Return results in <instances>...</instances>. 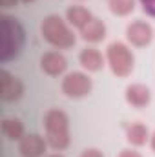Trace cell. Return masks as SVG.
I'll use <instances>...</instances> for the list:
<instances>
[{"mask_svg": "<svg viewBox=\"0 0 155 157\" xmlns=\"http://www.w3.org/2000/svg\"><path fill=\"white\" fill-rule=\"evenodd\" d=\"M44 132H46V141L49 144L51 150L55 152H62L70 146L71 143V133H70V117L64 110L60 108H49L44 119Z\"/></svg>", "mask_w": 155, "mask_h": 157, "instance_id": "1", "label": "cell"}, {"mask_svg": "<svg viewBox=\"0 0 155 157\" xmlns=\"http://www.w3.org/2000/svg\"><path fill=\"white\" fill-rule=\"evenodd\" d=\"M40 35L53 49H70L75 46L77 35L73 28L68 24L66 18L59 15H47L44 17L40 24Z\"/></svg>", "mask_w": 155, "mask_h": 157, "instance_id": "2", "label": "cell"}, {"mask_svg": "<svg viewBox=\"0 0 155 157\" xmlns=\"http://www.w3.org/2000/svg\"><path fill=\"white\" fill-rule=\"evenodd\" d=\"M24 44H26V29L22 22L13 15L4 13L2 15V57L0 60L6 64L17 59Z\"/></svg>", "mask_w": 155, "mask_h": 157, "instance_id": "3", "label": "cell"}, {"mask_svg": "<svg viewBox=\"0 0 155 157\" xmlns=\"http://www.w3.org/2000/svg\"><path fill=\"white\" fill-rule=\"evenodd\" d=\"M106 64L115 77L128 78L135 70V55L131 51V46L120 40L112 42L106 48Z\"/></svg>", "mask_w": 155, "mask_h": 157, "instance_id": "4", "label": "cell"}, {"mask_svg": "<svg viewBox=\"0 0 155 157\" xmlns=\"http://www.w3.org/2000/svg\"><path fill=\"white\" fill-rule=\"evenodd\" d=\"M60 90L68 99H84L93 90V80L86 71H70L60 80Z\"/></svg>", "mask_w": 155, "mask_h": 157, "instance_id": "5", "label": "cell"}, {"mask_svg": "<svg viewBox=\"0 0 155 157\" xmlns=\"http://www.w3.org/2000/svg\"><path fill=\"white\" fill-rule=\"evenodd\" d=\"M153 37V28L146 20H133L126 26V42L131 48H146L152 44Z\"/></svg>", "mask_w": 155, "mask_h": 157, "instance_id": "6", "label": "cell"}, {"mask_svg": "<svg viewBox=\"0 0 155 157\" xmlns=\"http://www.w3.org/2000/svg\"><path fill=\"white\" fill-rule=\"evenodd\" d=\"M24 95V82L7 70L0 71V97L4 102H17Z\"/></svg>", "mask_w": 155, "mask_h": 157, "instance_id": "7", "label": "cell"}, {"mask_svg": "<svg viewBox=\"0 0 155 157\" xmlns=\"http://www.w3.org/2000/svg\"><path fill=\"white\" fill-rule=\"evenodd\" d=\"M40 70L47 77H62L68 70V59L60 49H49L40 57Z\"/></svg>", "mask_w": 155, "mask_h": 157, "instance_id": "8", "label": "cell"}, {"mask_svg": "<svg viewBox=\"0 0 155 157\" xmlns=\"http://www.w3.org/2000/svg\"><path fill=\"white\" fill-rule=\"evenodd\" d=\"M49 144L46 137L39 133H26L18 141V154L20 157H46Z\"/></svg>", "mask_w": 155, "mask_h": 157, "instance_id": "9", "label": "cell"}, {"mask_svg": "<svg viewBox=\"0 0 155 157\" xmlns=\"http://www.w3.org/2000/svg\"><path fill=\"white\" fill-rule=\"evenodd\" d=\"M124 101L131 108L142 110L152 102V90L142 82H131L124 90Z\"/></svg>", "mask_w": 155, "mask_h": 157, "instance_id": "10", "label": "cell"}, {"mask_svg": "<svg viewBox=\"0 0 155 157\" xmlns=\"http://www.w3.org/2000/svg\"><path fill=\"white\" fill-rule=\"evenodd\" d=\"M78 64L88 73H97L106 66V55H102L97 48L89 46V48H84L78 53Z\"/></svg>", "mask_w": 155, "mask_h": 157, "instance_id": "11", "label": "cell"}, {"mask_svg": "<svg viewBox=\"0 0 155 157\" xmlns=\"http://www.w3.org/2000/svg\"><path fill=\"white\" fill-rule=\"evenodd\" d=\"M106 31H108L106 24L100 18L93 17L91 22H88L78 31V35H80V39L84 40V42H88V44H99V42H102V40L106 39Z\"/></svg>", "mask_w": 155, "mask_h": 157, "instance_id": "12", "label": "cell"}, {"mask_svg": "<svg viewBox=\"0 0 155 157\" xmlns=\"http://www.w3.org/2000/svg\"><path fill=\"white\" fill-rule=\"evenodd\" d=\"M91 18H93V13H91L88 7L80 6V4L70 6V7L66 9V20H68V24H70L73 29H78V31H80L88 22H91Z\"/></svg>", "mask_w": 155, "mask_h": 157, "instance_id": "13", "label": "cell"}, {"mask_svg": "<svg viewBox=\"0 0 155 157\" xmlns=\"http://www.w3.org/2000/svg\"><path fill=\"white\" fill-rule=\"evenodd\" d=\"M150 130L146 124L142 122H131L128 128H126V141L128 144H131L133 148H141L144 146L146 143H150Z\"/></svg>", "mask_w": 155, "mask_h": 157, "instance_id": "14", "label": "cell"}, {"mask_svg": "<svg viewBox=\"0 0 155 157\" xmlns=\"http://www.w3.org/2000/svg\"><path fill=\"white\" fill-rule=\"evenodd\" d=\"M2 135L7 139V141H20L24 135H26V128H24V122L17 117H6L2 121Z\"/></svg>", "mask_w": 155, "mask_h": 157, "instance_id": "15", "label": "cell"}, {"mask_svg": "<svg viewBox=\"0 0 155 157\" xmlns=\"http://www.w3.org/2000/svg\"><path fill=\"white\" fill-rule=\"evenodd\" d=\"M137 0H108V7L115 17H128L133 13Z\"/></svg>", "mask_w": 155, "mask_h": 157, "instance_id": "16", "label": "cell"}, {"mask_svg": "<svg viewBox=\"0 0 155 157\" xmlns=\"http://www.w3.org/2000/svg\"><path fill=\"white\" fill-rule=\"evenodd\" d=\"M139 4H141L142 11H144L148 17L155 18V0H139Z\"/></svg>", "mask_w": 155, "mask_h": 157, "instance_id": "17", "label": "cell"}, {"mask_svg": "<svg viewBox=\"0 0 155 157\" xmlns=\"http://www.w3.org/2000/svg\"><path fill=\"white\" fill-rule=\"evenodd\" d=\"M80 157H104V154H102L99 148H86V150L80 154Z\"/></svg>", "mask_w": 155, "mask_h": 157, "instance_id": "18", "label": "cell"}, {"mask_svg": "<svg viewBox=\"0 0 155 157\" xmlns=\"http://www.w3.org/2000/svg\"><path fill=\"white\" fill-rule=\"evenodd\" d=\"M117 157H142V154L137 152L135 148H124V150H120V154Z\"/></svg>", "mask_w": 155, "mask_h": 157, "instance_id": "19", "label": "cell"}, {"mask_svg": "<svg viewBox=\"0 0 155 157\" xmlns=\"http://www.w3.org/2000/svg\"><path fill=\"white\" fill-rule=\"evenodd\" d=\"M20 0H0V7L2 9H11V7H17Z\"/></svg>", "mask_w": 155, "mask_h": 157, "instance_id": "20", "label": "cell"}, {"mask_svg": "<svg viewBox=\"0 0 155 157\" xmlns=\"http://www.w3.org/2000/svg\"><path fill=\"white\" fill-rule=\"evenodd\" d=\"M150 148L153 150V154H155V130H153V133L150 135Z\"/></svg>", "mask_w": 155, "mask_h": 157, "instance_id": "21", "label": "cell"}, {"mask_svg": "<svg viewBox=\"0 0 155 157\" xmlns=\"http://www.w3.org/2000/svg\"><path fill=\"white\" fill-rule=\"evenodd\" d=\"M46 157H66V155H62L60 152H55V154H49V155H46Z\"/></svg>", "mask_w": 155, "mask_h": 157, "instance_id": "22", "label": "cell"}, {"mask_svg": "<svg viewBox=\"0 0 155 157\" xmlns=\"http://www.w3.org/2000/svg\"><path fill=\"white\" fill-rule=\"evenodd\" d=\"M20 2H22V4H33L35 0H20Z\"/></svg>", "mask_w": 155, "mask_h": 157, "instance_id": "23", "label": "cell"}, {"mask_svg": "<svg viewBox=\"0 0 155 157\" xmlns=\"http://www.w3.org/2000/svg\"><path fill=\"white\" fill-rule=\"evenodd\" d=\"M77 2H82V0H77Z\"/></svg>", "mask_w": 155, "mask_h": 157, "instance_id": "24", "label": "cell"}]
</instances>
